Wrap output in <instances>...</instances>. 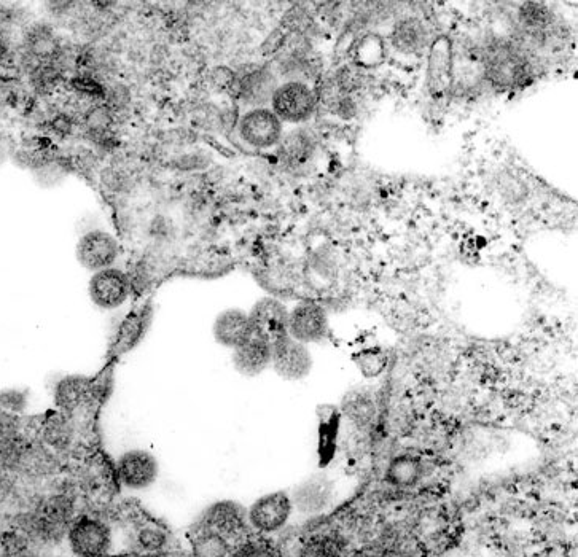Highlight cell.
Wrapping results in <instances>:
<instances>
[{
  "label": "cell",
  "mask_w": 578,
  "mask_h": 557,
  "mask_svg": "<svg viewBox=\"0 0 578 557\" xmlns=\"http://www.w3.org/2000/svg\"><path fill=\"white\" fill-rule=\"evenodd\" d=\"M317 107V94L313 86L301 80H284L279 83L271 99L270 109L282 125H303L313 117Z\"/></svg>",
  "instance_id": "cell-1"
},
{
  "label": "cell",
  "mask_w": 578,
  "mask_h": 557,
  "mask_svg": "<svg viewBox=\"0 0 578 557\" xmlns=\"http://www.w3.org/2000/svg\"><path fill=\"white\" fill-rule=\"evenodd\" d=\"M236 134L247 149L266 152L278 147L284 125L270 107H257L241 113L236 123Z\"/></svg>",
  "instance_id": "cell-2"
},
{
  "label": "cell",
  "mask_w": 578,
  "mask_h": 557,
  "mask_svg": "<svg viewBox=\"0 0 578 557\" xmlns=\"http://www.w3.org/2000/svg\"><path fill=\"white\" fill-rule=\"evenodd\" d=\"M67 540L72 553L82 557L106 556L112 548V532L106 522L82 516L69 524Z\"/></svg>",
  "instance_id": "cell-3"
},
{
  "label": "cell",
  "mask_w": 578,
  "mask_h": 557,
  "mask_svg": "<svg viewBox=\"0 0 578 557\" xmlns=\"http://www.w3.org/2000/svg\"><path fill=\"white\" fill-rule=\"evenodd\" d=\"M313 363L308 346L292 336H282L271 344V367L282 379L301 381L308 378Z\"/></svg>",
  "instance_id": "cell-4"
},
{
  "label": "cell",
  "mask_w": 578,
  "mask_h": 557,
  "mask_svg": "<svg viewBox=\"0 0 578 557\" xmlns=\"http://www.w3.org/2000/svg\"><path fill=\"white\" fill-rule=\"evenodd\" d=\"M292 511V499L287 492H271L262 495L250 505L247 510V521L260 534H274L286 526Z\"/></svg>",
  "instance_id": "cell-5"
},
{
  "label": "cell",
  "mask_w": 578,
  "mask_h": 557,
  "mask_svg": "<svg viewBox=\"0 0 578 557\" xmlns=\"http://www.w3.org/2000/svg\"><path fill=\"white\" fill-rule=\"evenodd\" d=\"M88 293L94 306L104 311H112L128 301L131 295V279L123 269L110 266L93 273L88 284Z\"/></svg>",
  "instance_id": "cell-6"
},
{
  "label": "cell",
  "mask_w": 578,
  "mask_h": 557,
  "mask_svg": "<svg viewBox=\"0 0 578 557\" xmlns=\"http://www.w3.org/2000/svg\"><path fill=\"white\" fill-rule=\"evenodd\" d=\"M120 255V244L114 234L106 230H91L82 234L75 247V257L82 268L91 273L110 268Z\"/></svg>",
  "instance_id": "cell-7"
},
{
  "label": "cell",
  "mask_w": 578,
  "mask_h": 557,
  "mask_svg": "<svg viewBox=\"0 0 578 557\" xmlns=\"http://www.w3.org/2000/svg\"><path fill=\"white\" fill-rule=\"evenodd\" d=\"M287 333L300 343H321L329 335V317L321 304L301 301L289 311Z\"/></svg>",
  "instance_id": "cell-8"
},
{
  "label": "cell",
  "mask_w": 578,
  "mask_h": 557,
  "mask_svg": "<svg viewBox=\"0 0 578 557\" xmlns=\"http://www.w3.org/2000/svg\"><path fill=\"white\" fill-rule=\"evenodd\" d=\"M252 332L258 338H263L273 344L282 336H287V322H289V309L278 298H260L249 312Z\"/></svg>",
  "instance_id": "cell-9"
},
{
  "label": "cell",
  "mask_w": 578,
  "mask_h": 557,
  "mask_svg": "<svg viewBox=\"0 0 578 557\" xmlns=\"http://www.w3.org/2000/svg\"><path fill=\"white\" fill-rule=\"evenodd\" d=\"M485 75L489 82L499 88L523 85L528 77V66L521 56L516 55L507 45H496L489 50L485 59Z\"/></svg>",
  "instance_id": "cell-10"
},
{
  "label": "cell",
  "mask_w": 578,
  "mask_h": 557,
  "mask_svg": "<svg viewBox=\"0 0 578 557\" xmlns=\"http://www.w3.org/2000/svg\"><path fill=\"white\" fill-rule=\"evenodd\" d=\"M158 473V460L144 449H131L118 459V480L131 491H142L152 486L157 481Z\"/></svg>",
  "instance_id": "cell-11"
},
{
  "label": "cell",
  "mask_w": 578,
  "mask_h": 557,
  "mask_svg": "<svg viewBox=\"0 0 578 557\" xmlns=\"http://www.w3.org/2000/svg\"><path fill=\"white\" fill-rule=\"evenodd\" d=\"M427 90L432 98H445L453 86V47L448 37L435 39L430 45Z\"/></svg>",
  "instance_id": "cell-12"
},
{
  "label": "cell",
  "mask_w": 578,
  "mask_h": 557,
  "mask_svg": "<svg viewBox=\"0 0 578 557\" xmlns=\"http://www.w3.org/2000/svg\"><path fill=\"white\" fill-rule=\"evenodd\" d=\"M247 524V511L233 500L214 503L203 516L204 529L212 530L227 540L243 535Z\"/></svg>",
  "instance_id": "cell-13"
},
{
  "label": "cell",
  "mask_w": 578,
  "mask_h": 557,
  "mask_svg": "<svg viewBox=\"0 0 578 557\" xmlns=\"http://www.w3.org/2000/svg\"><path fill=\"white\" fill-rule=\"evenodd\" d=\"M278 75L268 67H262L257 71L244 75L239 82L238 98L239 102L247 109H257V107H270L274 91L279 86Z\"/></svg>",
  "instance_id": "cell-14"
},
{
  "label": "cell",
  "mask_w": 578,
  "mask_h": 557,
  "mask_svg": "<svg viewBox=\"0 0 578 557\" xmlns=\"http://www.w3.org/2000/svg\"><path fill=\"white\" fill-rule=\"evenodd\" d=\"M391 43L392 48L399 55L407 56V58L421 56L424 50L432 45L429 29L424 21L416 16H408L395 24L392 29Z\"/></svg>",
  "instance_id": "cell-15"
},
{
  "label": "cell",
  "mask_w": 578,
  "mask_h": 557,
  "mask_svg": "<svg viewBox=\"0 0 578 557\" xmlns=\"http://www.w3.org/2000/svg\"><path fill=\"white\" fill-rule=\"evenodd\" d=\"M212 335L220 346L235 349L254 335L249 312L238 308L225 309L220 312L212 325Z\"/></svg>",
  "instance_id": "cell-16"
},
{
  "label": "cell",
  "mask_w": 578,
  "mask_h": 557,
  "mask_svg": "<svg viewBox=\"0 0 578 557\" xmlns=\"http://www.w3.org/2000/svg\"><path fill=\"white\" fill-rule=\"evenodd\" d=\"M233 365L244 376H258L271 367V344L252 335L233 349Z\"/></svg>",
  "instance_id": "cell-17"
},
{
  "label": "cell",
  "mask_w": 578,
  "mask_h": 557,
  "mask_svg": "<svg viewBox=\"0 0 578 557\" xmlns=\"http://www.w3.org/2000/svg\"><path fill=\"white\" fill-rule=\"evenodd\" d=\"M279 155L293 166H305L316 153V137L305 128H293L282 134L278 147Z\"/></svg>",
  "instance_id": "cell-18"
},
{
  "label": "cell",
  "mask_w": 578,
  "mask_h": 557,
  "mask_svg": "<svg viewBox=\"0 0 578 557\" xmlns=\"http://www.w3.org/2000/svg\"><path fill=\"white\" fill-rule=\"evenodd\" d=\"M91 379L82 374H67L56 382L53 400L61 413L72 414L83 405L90 394Z\"/></svg>",
  "instance_id": "cell-19"
},
{
  "label": "cell",
  "mask_w": 578,
  "mask_h": 557,
  "mask_svg": "<svg viewBox=\"0 0 578 557\" xmlns=\"http://www.w3.org/2000/svg\"><path fill=\"white\" fill-rule=\"evenodd\" d=\"M23 50L29 58L39 61V64L50 63L58 53V39L55 32L47 24H32L24 34Z\"/></svg>",
  "instance_id": "cell-20"
},
{
  "label": "cell",
  "mask_w": 578,
  "mask_h": 557,
  "mask_svg": "<svg viewBox=\"0 0 578 557\" xmlns=\"http://www.w3.org/2000/svg\"><path fill=\"white\" fill-rule=\"evenodd\" d=\"M75 438V427L72 422V416L69 414L58 413L51 414L47 421L43 422L42 443L51 451L63 452L71 448Z\"/></svg>",
  "instance_id": "cell-21"
},
{
  "label": "cell",
  "mask_w": 578,
  "mask_h": 557,
  "mask_svg": "<svg viewBox=\"0 0 578 557\" xmlns=\"http://www.w3.org/2000/svg\"><path fill=\"white\" fill-rule=\"evenodd\" d=\"M149 320V308L137 309V311L129 314L128 319L123 322L122 328L118 332L117 341H115V349H117L118 354L131 351L134 346L139 344L147 332Z\"/></svg>",
  "instance_id": "cell-22"
},
{
  "label": "cell",
  "mask_w": 578,
  "mask_h": 557,
  "mask_svg": "<svg viewBox=\"0 0 578 557\" xmlns=\"http://www.w3.org/2000/svg\"><path fill=\"white\" fill-rule=\"evenodd\" d=\"M422 478V460L413 454L395 457L387 467L386 481L392 486L408 487Z\"/></svg>",
  "instance_id": "cell-23"
},
{
  "label": "cell",
  "mask_w": 578,
  "mask_h": 557,
  "mask_svg": "<svg viewBox=\"0 0 578 557\" xmlns=\"http://www.w3.org/2000/svg\"><path fill=\"white\" fill-rule=\"evenodd\" d=\"M330 497V489L324 481H308V483L301 484L293 495V507L298 510L305 511V513H314V511H321L327 505V500Z\"/></svg>",
  "instance_id": "cell-24"
},
{
  "label": "cell",
  "mask_w": 578,
  "mask_h": 557,
  "mask_svg": "<svg viewBox=\"0 0 578 557\" xmlns=\"http://www.w3.org/2000/svg\"><path fill=\"white\" fill-rule=\"evenodd\" d=\"M343 411L357 427H367L375 419V403L365 394H352L344 400Z\"/></svg>",
  "instance_id": "cell-25"
},
{
  "label": "cell",
  "mask_w": 578,
  "mask_h": 557,
  "mask_svg": "<svg viewBox=\"0 0 578 557\" xmlns=\"http://www.w3.org/2000/svg\"><path fill=\"white\" fill-rule=\"evenodd\" d=\"M29 445L31 443L23 435L0 441V470H18Z\"/></svg>",
  "instance_id": "cell-26"
},
{
  "label": "cell",
  "mask_w": 578,
  "mask_h": 557,
  "mask_svg": "<svg viewBox=\"0 0 578 557\" xmlns=\"http://www.w3.org/2000/svg\"><path fill=\"white\" fill-rule=\"evenodd\" d=\"M228 540L212 530H201L196 537L195 553L198 556H225L228 554Z\"/></svg>",
  "instance_id": "cell-27"
},
{
  "label": "cell",
  "mask_w": 578,
  "mask_h": 557,
  "mask_svg": "<svg viewBox=\"0 0 578 557\" xmlns=\"http://www.w3.org/2000/svg\"><path fill=\"white\" fill-rule=\"evenodd\" d=\"M28 406V394L23 390H0V413L16 414L20 416Z\"/></svg>",
  "instance_id": "cell-28"
},
{
  "label": "cell",
  "mask_w": 578,
  "mask_h": 557,
  "mask_svg": "<svg viewBox=\"0 0 578 557\" xmlns=\"http://www.w3.org/2000/svg\"><path fill=\"white\" fill-rule=\"evenodd\" d=\"M137 542L145 551H160L168 545V535L157 526H145L137 532Z\"/></svg>",
  "instance_id": "cell-29"
},
{
  "label": "cell",
  "mask_w": 578,
  "mask_h": 557,
  "mask_svg": "<svg viewBox=\"0 0 578 557\" xmlns=\"http://www.w3.org/2000/svg\"><path fill=\"white\" fill-rule=\"evenodd\" d=\"M521 23L531 29H542L548 23V10L540 4H528L521 8Z\"/></svg>",
  "instance_id": "cell-30"
},
{
  "label": "cell",
  "mask_w": 578,
  "mask_h": 557,
  "mask_svg": "<svg viewBox=\"0 0 578 557\" xmlns=\"http://www.w3.org/2000/svg\"><path fill=\"white\" fill-rule=\"evenodd\" d=\"M21 435L20 417L16 414L0 413V441Z\"/></svg>",
  "instance_id": "cell-31"
},
{
  "label": "cell",
  "mask_w": 578,
  "mask_h": 557,
  "mask_svg": "<svg viewBox=\"0 0 578 557\" xmlns=\"http://www.w3.org/2000/svg\"><path fill=\"white\" fill-rule=\"evenodd\" d=\"M10 156H12L10 144H8V141L4 136H0V166H2L4 163H7Z\"/></svg>",
  "instance_id": "cell-32"
}]
</instances>
